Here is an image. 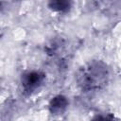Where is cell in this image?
<instances>
[{"label":"cell","instance_id":"2","mask_svg":"<svg viewBox=\"0 0 121 121\" xmlns=\"http://www.w3.org/2000/svg\"><path fill=\"white\" fill-rule=\"evenodd\" d=\"M43 78H44L43 74L38 71H30L24 74L21 79L24 91L27 93L34 91L42 84Z\"/></svg>","mask_w":121,"mask_h":121},{"label":"cell","instance_id":"3","mask_svg":"<svg viewBox=\"0 0 121 121\" xmlns=\"http://www.w3.org/2000/svg\"><path fill=\"white\" fill-rule=\"evenodd\" d=\"M67 105H68V101L64 96L57 95L51 100L49 104V109L53 114H60L66 109Z\"/></svg>","mask_w":121,"mask_h":121},{"label":"cell","instance_id":"1","mask_svg":"<svg viewBox=\"0 0 121 121\" xmlns=\"http://www.w3.org/2000/svg\"><path fill=\"white\" fill-rule=\"evenodd\" d=\"M109 78V69L102 61H92L82 67L77 77L78 85L82 90L91 91L101 88Z\"/></svg>","mask_w":121,"mask_h":121},{"label":"cell","instance_id":"4","mask_svg":"<svg viewBox=\"0 0 121 121\" xmlns=\"http://www.w3.org/2000/svg\"><path fill=\"white\" fill-rule=\"evenodd\" d=\"M48 6L53 10H56V11H64V10L69 9V8H70V2H68V1H62V0L51 1V2H49Z\"/></svg>","mask_w":121,"mask_h":121},{"label":"cell","instance_id":"5","mask_svg":"<svg viewBox=\"0 0 121 121\" xmlns=\"http://www.w3.org/2000/svg\"><path fill=\"white\" fill-rule=\"evenodd\" d=\"M91 121H113V117L111 114H99L95 116Z\"/></svg>","mask_w":121,"mask_h":121}]
</instances>
